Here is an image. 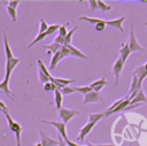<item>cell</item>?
Masks as SVG:
<instances>
[{
    "instance_id": "1",
    "label": "cell",
    "mask_w": 147,
    "mask_h": 146,
    "mask_svg": "<svg viewBox=\"0 0 147 146\" xmlns=\"http://www.w3.org/2000/svg\"><path fill=\"white\" fill-rule=\"evenodd\" d=\"M5 116H6V120H7V124L10 129L11 132H14L15 135V139H16V146H21V136H22V125L16 122L10 115L9 113H5Z\"/></svg>"
},
{
    "instance_id": "2",
    "label": "cell",
    "mask_w": 147,
    "mask_h": 146,
    "mask_svg": "<svg viewBox=\"0 0 147 146\" xmlns=\"http://www.w3.org/2000/svg\"><path fill=\"white\" fill-rule=\"evenodd\" d=\"M21 62V57H11V59H8L6 60V68H5V80L9 82L10 79V76H11V72L13 70L15 69V67Z\"/></svg>"
},
{
    "instance_id": "3",
    "label": "cell",
    "mask_w": 147,
    "mask_h": 146,
    "mask_svg": "<svg viewBox=\"0 0 147 146\" xmlns=\"http://www.w3.org/2000/svg\"><path fill=\"white\" fill-rule=\"evenodd\" d=\"M127 44H129V47H130V51L131 52H138V51H145V47H142L137 38H136V34H134V30H133V24H131V30H130V37H129V40H127Z\"/></svg>"
},
{
    "instance_id": "4",
    "label": "cell",
    "mask_w": 147,
    "mask_h": 146,
    "mask_svg": "<svg viewBox=\"0 0 147 146\" xmlns=\"http://www.w3.org/2000/svg\"><path fill=\"white\" fill-rule=\"evenodd\" d=\"M57 112H59V116L62 118V122L64 124H67L69 121H71L75 116L79 115L78 110H76V109H68V108H63V107L60 110H57Z\"/></svg>"
},
{
    "instance_id": "5",
    "label": "cell",
    "mask_w": 147,
    "mask_h": 146,
    "mask_svg": "<svg viewBox=\"0 0 147 146\" xmlns=\"http://www.w3.org/2000/svg\"><path fill=\"white\" fill-rule=\"evenodd\" d=\"M42 123H46V124H51L53 126L56 128L59 135L65 140L68 139V136H67V130H65V124L63 122H59V121H49V120H41Z\"/></svg>"
},
{
    "instance_id": "6",
    "label": "cell",
    "mask_w": 147,
    "mask_h": 146,
    "mask_svg": "<svg viewBox=\"0 0 147 146\" xmlns=\"http://www.w3.org/2000/svg\"><path fill=\"white\" fill-rule=\"evenodd\" d=\"M124 61L122 60V57L119 56L116 61H115V63L113 64V72H114V75H115V85H117L118 84V80H119V75H121V72H122V70H123V68H124Z\"/></svg>"
},
{
    "instance_id": "7",
    "label": "cell",
    "mask_w": 147,
    "mask_h": 146,
    "mask_svg": "<svg viewBox=\"0 0 147 146\" xmlns=\"http://www.w3.org/2000/svg\"><path fill=\"white\" fill-rule=\"evenodd\" d=\"M141 102L147 103V97H146V94H145V92H144L142 90H140V91L137 93V95H136L133 99H131L130 105H129V107H127V108L137 107V105H139V103H141Z\"/></svg>"
},
{
    "instance_id": "8",
    "label": "cell",
    "mask_w": 147,
    "mask_h": 146,
    "mask_svg": "<svg viewBox=\"0 0 147 146\" xmlns=\"http://www.w3.org/2000/svg\"><path fill=\"white\" fill-rule=\"evenodd\" d=\"M96 123H93V122H87L80 130H79V135H78V137H77V139H79V140H84V138L87 136V135H90V132L92 131V129L94 128V125H95Z\"/></svg>"
},
{
    "instance_id": "9",
    "label": "cell",
    "mask_w": 147,
    "mask_h": 146,
    "mask_svg": "<svg viewBox=\"0 0 147 146\" xmlns=\"http://www.w3.org/2000/svg\"><path fill=\"white\" fill-rule=\"evenodd\" d=\"M124 20H125L124 16H122V17H119V18H116V20H107V21H106V24L109 25V26H111V28L118 29L121 32H124V28H123V25H122V23L124 22Z\"/></svg>"
},
{
    "instance_id": "10",
    "label": "cell",
    "mask_w": 147,
    "mask_h": 146,
    "mask_svg": "<svg viewBox=\"0 0 147 146\" xmlns=\"http://www.w3.org/2000/svg\"><path fill=\"white\" fill-rule=\"evenodd\" d=\"M130 98H125L124 99V101L121 103V105H118L115 109H113V110H110V112H105V116H109V115H113V114H115V113H118V112H122V110H124V109H126L127 107H129V105H130Z\"/></svg>"
},
{
    "instance_id": "11",
    "label": "cell",
    "mask_w": 147,
    "mask_h": 146,
    "mask_svg": "<svg viewBox=\"0 0 147 146\" xmlns=\"http://www.w3.org/2000/svg\"><path fill=\"white\" fill-rule=\"evenodd\" d=\"M39 133H40V138H41V146H56L57 145V140H54L53 138L46 136L44 133V131L39 130Z\"/></svg>"
},
{
    "instance_id": "12",
    "label": "cell",
    "mask_w": 147,
    "mask_h": 146,
    "mask_svg": "<svg viewBox=\"0 0 147 146\" xmlns=\"http://www.w3.org/2000/svg\"><path fill=\"white\" fill-rule=\"evenodd\" d=\"M131 74H133V75H136V76H138V78H139V83H140V85L142 84V82H144V79L147 77V70L144 68V64H141V66H138L137 68H136V70L133 71V72H131Z\"/></svg>"
},
{
    "instance_id": "13",
    "label": "cell",
    "mask_w": 147,
    "mask_h": 146,
    "mask_svg": "<svg viewBox=\"0 0 147 146\" xmlns=\"http://www.w3.org/2000/svg\"><path fill=\"white\" fill-rule=\"evenodd\" d=\"M106 84H107L106 78H105V77H101L100 79H98V80H95V82L91 83V84H90V86H91V89H92L93 91H95V92H100V91L105 87V85H106Z\"/></svg>"
},
{
    "instance_id": "14",
    "label": "cell",
    "mask_w": 147,
    "mask_h": 146,
    "mask_svg": "<svg viewBox=\"0 0 147 146\" xmlns=\"http://www.w3.org/2000/svg\"><path fill=\"white\" fill-rule=\"evenodd\" d=\"M100 100V94L99 92L91 91L86 95H84V103H91V102H98Z\"/></svg>"
},
{
    "instance_id": "15",
    "label": "cell",
    "mask_w": 147,
    "mask_h": 146,
    "mask_svg": "<svg viewBox=\"0 0 147 146\" xmlns=\"http://www.w3.org/2000/svg\"><path fill=\"white\" fill-rule=\"evenodd\" d=\"M3 47H5V56H6V60L14 57V54H13L11 47H10V45H9V43H8V39H7V34H6V32L3 33Z\"/></svg>"
},
{
    "instance_id": "16",
    "label": "cell",
    "mask_w": 147,
    "mask_h": 146,
    "mask_svg": "<svg viewBox=\"0 0 147 146\" xmlns=\"http://www.w3.org/2000/svg\"><path fill=\"white\" fill-rule=\"evenodd\" d=\"M65 46H68V48H69V51H70V55H71V56H76V57L84 59V60H86V59H87V55H85L80 49H78L77 47L72 46L71 44H70V45H65Z\"/></svg>"
},
{
    "instance_id": "17",
    "label": "cell",
    "mask_w": 147,
    "mask_h": 146,
    "mask_svg": "<svg viewBox=\"0 0 147 146\" xmlns=\"http://www.w3.org/2000/svg\"><path fill=\"white\" fill-rule=\"evenodd\" d=\"M132 52L130 51V47H129V44L127 43H125V44H122V46H121V48H119V56L122 57V60L124 61V63H125V61L127 60V57H129V55L131 54Z\"/></svg>"
},
{
    "instance_id": "18",
    "label": "cell",
    "mask_w": 147,
    "mask_h": 146,
    "mask_svg": "<svg viewBox=\"0 0 147 146\" xmlns=\"http://www.w3.org/2000/svg\"><path fill=\"white\" fill-rule=\"evenodd\" d=\"M62 59H63V56H62V54H61L60 51H59L57 53L53 54V55H52V59H51V62H49V70L55 69L56 66H57V63H59Z\"/></svg>"
},
{
    "instance_id": "19",
    "label": "cell",
    "mask_w": 147,
    "mask_h": 146,
    "mask_svg": "<svg viewBox=\"0 0 147 146\" xmlns=\"http://www.w3.org/2000/svg\"><path fill=\"white\" fill-rule=\"evenodd\" d=\"M54 101H55V108L60 110L62 108V102H63V94L61 93L60 90H56L54 92Z\"/></svg>"
},
{
    "instance_id": "20",
    "label": "cell",
    "mask_w": 147,
    "mask_h": 146,
    "mask_svg": "<svg viewBox=\"0 0 147 146\" xmlns=\"http://www.w3.org/2000/svg\"><path fill=\"white\" fill-rule=\"evenodd\" d=\"M44 48L49 49V51L47 52L48 54H51V53H52V54H55V53H57V52L62 48V46H61L60 44H56V43H54V41H53V43H52V44H49V45H45V46H44Z\"/></svg>"
},
{
    "instance_id": "21",
    "label": "cell",
    "mask_w": 147,
    "mask_h": 146,
    "mask_svg": "<svg viewBox=\"0 0 147 146\" xmlns=\"http://www.w3.org/2000/svg\"><path fill=\"white\" fill-rule=\"evenodd\" d=\"M79 21H85V22H88L91 24H94L96 25L98 23H101L103 20L102 18H98V17H90V16H79L78 17Z\"/></svg>"
},
{
    "instance_id": "22",
    "label": "cell",
    "mask_w": 147,
    "mask_h": 146,
    "mask_svg": "<svg viewBox=\"0 0 147 146\" xmlns=\"http://www.w3.org/2000/svg\"><path fill=\"white\" fill-rule=\"evenodd\" d=\"M0 91H2V92H5L7 95H9L10 98H13L14 97V94L10 92V90H9V82H7V80H2V82H0Z\"/></svg>"
},
{
    "instance_id": "23",
    "label": "cell",
    "mask_w": 147,
    "mask_h": 146,
    "mask_svg": "<svg viewBox=\"0 0 147 146\" xmlns=\"http://www.w3.org/2000/svg\"><path fill=\"white\" fill-rule=\"evenodd\" d=\"M46 37H47V34H46V32H42V33H39V32H38V34H37V37H36V38H34V39H33V40H32V41H31V43H30V44L28 45V49H29V48H31L32 46H34L36 44H38L39 41H41L42 39H45Z\"/></svg>"
},
{
    "instance_id": "24",
    "label": "cell",
    "mask_w": 147,
    "mask_h": 146,
    "mask_svg": "<svg viewBox=\"0 0 147 146\" xmlns=\"http://www.w3.org/2000/svg\"><path fill=\"white\" fill-rule=\"evenodd\" d=\"M103 116H105V113H91V114L88 115V122L96 123V122H99Z\"/></svg>"
},
{
    "instance_id": "25",
    "label": "cell",
    "mask_w": 147,
    "mask_h": 146,
    "mask_svg": "<svg viewBox=\"0 0 147 146\" xmlns=\"http://www.w3.org/2000/svg\"><path fill=\"white\" fill-rule=\"evenodd\" d=\"M75 91H76V92H80L82 94L86 95L87 93H90V92L93 91V90L91 89L90 85H84V86H77V87H75Z\"/></svg>"
},
{
    "instance_id": "26",
    "label": "cell",
    "mask_w": 147,
    "mask_h": 146,
    "mask_svg": "<svg viewBox=\"0 0 147 146\" xmlns=\"http://www.w3.org/2000/svg\"><path fill=\"white\" fill-rule=\"evenodd\" d=\"M98 8L101 9V11H103V13L111 10V6L106 3V2H103V1H101V0H98Z\"/></svg>"
},
{
    "instance_id": "27",
    "label": "cell",
    "mask_w": 147,
    "mask_h": 146,
    "mask_svg": "<svg viewBox=\"0 0 147 146\" xmlns=\"http://www.w3.org/2000/svg\"><path fill=\"white\" fill-rule=\"evenodd\" d=\"M37 63H38V67H39V70H40V71H42V72H44V74H45L46 76H48V77H49V76H51V72H49V69H47V68H46V66L44 64V62H42V61H41L40 59H38V60H37Z\"/></svg>"
},
{
    "instance_id": "28",
    "label": "cell",
    "mask_w": 147,
    "mask_h": 146,
    "mask_svg": "<svg viewBox=\"0 0 147 146\" xmlns=\"http://www.w3.org/2000/svg\"><path fill=\"white\" fill-rule=\"evenodd\" d=\"M6 9H7V13L9 14V16H10L11 21H13V22H16V21H17V13H16V9H14V8L9 7V6H7Z\"/></svg>"
},
{
    "instance_id": "29",
    "label": "cell",
    "mask_w": 147,
    "mask_h": 146,
    "mask_svg": "<svg viewBox=\"0 0 147 146\" xmlns=\"http://www.w3.org/2000/svg\"><path fill=\"white\" fill-rule=\"evenodd\" d=\"M78 29V26H75L74 29H71L69 32H68V34L64 37V40H65V45H70L71 44V39H72V36H74V33H75V31Z\"/></svg>"
},
{
    "instance_id": "30",
    "label": "cell",
    "mask_w": 147,
    "mask_h": 146,
    "mask_svg": "<svg viewBox=\"0 0 147 146\" xmlns=\"http://www.w3.org/2000/svg\"><path fill=\"white\" fill-rule=\"evenodd\" d=\"M59 29H60V24H51V25H48V29L46 31V34L49 36V34L59 31Z\"/></svg>"
},
{
    "instance_id": "31",
    "label": "cell",
    "mask_w": 147,
    "mask_h": 146,
    "mask_svg": "<svg viewBox=\"0 0 147 146\" xmlns=\"http://www.w3.org/2000/svg\"><path fill=\"white\" fill-rule=\"evenodd\" d=\"M48 29V23L44 20V18H40V26H39V33H42V32H46Z\"/></svg>"
},
{
    "instance_id": "32",
    "label": "cell",
    "mask_w": 147,
    "mask_h": 146,
    "mask_svg": "<svg viewBox=\"0 0 147 146\" xmlns=\"http://www.w3.org/2000/svg\"><path fill=\"white\" fill-rule=\"evenodd\" d=\"M44 89H45V91H54L55 92L57 90V86L53 82H48V83L44 84Z\"/></svg>"
},
{
    "instance_id": "33",
    "label": "cell",
    "mask_w": 147,
    "mask_h": 146,
    "mask_svg": "<svg viewBox=\"0 0 147 146\" xmlns=\"http://www.w3.org/2000/svg\"><path fill=\"white\" fill-rule=\"evenodd\" d=\"M60 91H61V93H62L63 95L71 94V93H74V92H76L74 86H64V87H63V89H61Z\"/></svg>"
},
{
    "instance_id": "34",
    "label": "cell",
    "mask_w": 147,
    "mask_h": 146,
    "mask_svg": "<svg viewBox=\"0 0 147 146\" xmlns=\"http://www.w3.org/2000/svg\"><path fill=\"white\" fill-rule=\"evenodd\" d=\"M67 25H68V23H65V24H63V25H60V29H59V34L60 36H62V37H65L67 34H68V30H67Z\"/></svg>"
},
{
    "instance_id": "35",
    "label": "cell",
    "mask_w": 147,
    "mask_h": 146,
    "mask_svg": "<svg viewBox=\"0 0 147 146\" xmlns=\"http://www.w3.org/2000/svg\"><path fill=\"white\" fill-rule=\"evenodd\" d=\"M38 75H39V79H40V82H41V83L46 84V83H48V82H49V77H48V76H46L42 71L38 70Z\"/></svg>"
},
{
    "instance_id": "36",
    "label": "cell",
    "mask_w": 147,
    "mask_h": 146,
    "mask_svg": "<svg viewBox=\"0 0 147 146\" xmlns=\"http://www.w3.org/2000/svg\"><path fill=\"white\" fill-rule=\"evenodd\" d=\"M87 3L90 5V8H91V11H94L98 9V0H88Z\"/></svg>"
},
{
    "instance_id": "37",
    "label": "cell",
    "mask_w": 147,
    "mask_h": 146,
    "mask_svg": "<svg viewBox=\"0 0 147 146\" xmlns=\"http://www.w3.org/2000/svg\"><path fill=\"white\" fill-rule=\"evenodd\" d=\"M54 43H56V44H60L61 46H64V45H65V40H64V37H62V36L57 34V36L54 38Z\"/></svg>"
},
{
    "instance_id": "38",
    "label": "cell",
    "mask_w": 147,
    "mask_h": 146,
    "mask_svg": "<svg viewBox=\"0 0 147 146\" xmlns=\"http://www.w3.org/2000/svg\"><path fill=\"white\" fill-rule=\"evenodd\" d=\"M124 99H125V98H121L119 100H117L116 102H114V103H113V105H111V106H110V107H109V108H108V109H107L106 112H110V110H113V109H115V108H116V107H117L118 105H121V103H122V102L124 101Z\"/></svg>"
},
{
    "instance_id": "39",
    "label": "cell",
    "mask_w": 147,
    "mask_h": 146,
    "mask_svg": "<svg viewBox=\"0 0 147 146\" xmlns=\"http://www.w3.org/2000/svg\"><path fill=\"white\" fill-rule=\"evenodd\" d=\"M106 20H103L101 23H98L96 25H94V28H95V30L96 31H103V29L106 28Z\"/></svg>"
},
{
    "instance_id": "40",
    "label": "cell",
    "mask_w": 147,
    "mask_h": 146,
    "mask_svg": "<svg viewBox=\"0 0 147 146\" xmlns=\"http://www.w3.org/2000/svg\"><path fill=\"white\" fill-rule=\"evenodd\" d=\"M60 52H61V54H62V56L63 57H65V56H68V55H70V51H69V48H68V46H62V48L60 49Z\"/></svg>"
},
{
    "instance_id": "41",
    "label": "cell",
    "mask_w": 147,
    "mask_h": 146,
    "mask_svg": "<svg viewBox=\"0 0 147 146\" xmlns=\"http://www.w3.org/2000/svg\"><path fill=\"white\" fill-rule=\"evenodd\" d=\"M18 5H20V1H18V0H11V1L8 2V6L11 7V8H14V9H16V7H17Z\"/></svg>"
},
{
    "instance_id": "42",
    "label": "cell",
    "mask_w": 147,
    "mask_h": 146,
    "mask_svg": "<svg viewBox=\"0 0 147 146\" xmlns=\"http://www.w3.org/2000/svg\"><path fill=\"white\" fill-rule=\"evenodd\" d=\"M0 112H2L3 114H5V113H8V107H7L6 103L2 102L1 100H0Z\"/></svg>"
},
{
    "instance_id": "43",
    "label": "cell",
    "mask_w": 147,
    "mask_h": 146,
    "mask_svg": "<svg viewBox=\"0 0 147 146\" xmlns=\"http://www.w3.org/2000/svg\"><path fill=\"white\" fill-rule=\"evenodd\" d=\"M57 145H59V146H68V145L65 144L64 139H63L60 135H57Z\"/></svg>"
},
{
    "instance_id": "44",
    "label": "cell",
    "mask_w": 147,
    "mask_h": 146,
    "mask_svg": "<svg viewBox=\"0 0 147 146\" xmlns=\"http://www.w3.org/2000/svg\"><path fill=\"white\" fill-rule=\"evenodd\" d=\"M64 141H65V144H67L68 146H78V144H77V143H75V141L70 140L69 138H68V139H65Z\"/></svg>"
},
{
    "instance_id": "45",
    "label": "cell",
    "mask_w": 147,
    "mask_h": 146,
    "mask_svg": "<svg viewBox=\"0 0 147 146\" xmlns=\"http://www.w3.org/2000/svg\"><path fill=\"white\" fill-rule=\"evenodd\" d=\"M99 146H116L115 144H99Z\"/></svg>"
},
{
    "instance_id": "46",
    "label": "cell",
    "mask_w": 147,
    "mask_h": 146,
    "mask_svg": "<svg viewBox=\"0 0 147 146\" xmlns=\"http://www.w3.org/2000/svg\"><path fill=\"white\" fill-rule=\"evenodd\" d=\"M87 146H99L96 144H92V143H87Z\"/></svg>"
},
{
    "instance_id": "47",
    "label": "cell",
    "mask_w": 147,
    "mask_h": 146,
    "mask_svg": "<svg viewBox=\"0 0 147 146\" xmlns=\"http://www.w3.org/2000/svg\"><path fill=\"white\" fill-rule=\"evenodd\" d=\"M34 146H41V143H37Z\"/></svg>"
},
{
    "instance_id": "48",
    "label": "cell",
    "mask_w": 147,
    "mask_h": 146,
    "mask_svg": "<svg viewBox=\"0 0 147 146\" xmlns=\"http://www.w3.org/2000/svg\"><path fill=\"white\" fill-rule=\"evenodd\" d=\"M144 68H145V69H146V70H147V62H146V63H145V64H144Z\"/></svg>"
},
{
    "instance_id": "49",
    "label": "cell",
    "mask_w": 147,
    "mask_h": 146,
    "mask_svg": "<svg viewBox=\"0 0 147 146\" xmlns=\"http://www.w3.org/2000/svg\"><path fill=\"white\" fill-rule=\"evenodd\" d=\"M145 24H146V26H147V22H146V23H145Z\"/></svg>"
},
{
    "instance_id": "50",
    "label": "cell",
    "mask_w": 147,
    "mask_h": 146,
    "mask_svg": "<svg viewBox=\"0 0 147 146\" xmlns=\"http://www.w3.org/2000/svg\"><path fill=\"white\" fill-rule=\"evenodd\" d=\"M83 146H87V145H83Z\"/></svg>"
}]
</instances>
